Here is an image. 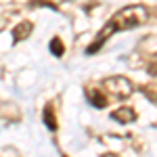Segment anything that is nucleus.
<instances>
[{
    "label": "nucleus",
    "instance_id": "7ed1b4c3",
    "mask_svg": "<svg viewBox=\"0 0 157 157\" xmlns=\"http://www.w3.org/2000/svg\"><path fill=\"white\" fill-rule=\"evenodd\" d=\"M86 97L90 101V105L97 109H105L107 107V94L103 92V90H97V88H90V90H86Z\"/></svg>",
    "mask_w": 157,
    "mask_h": 157
},
{
    "label": "nucleus",
    "instance_id": "f03ea898",
    "mask_svg": "<svg viewBox=\"0 0 157 157\" xmlns=\"http://www.w3.org/2000/svg\"><path fill=\"white\" fill-rule=\"evenodd\" d=\"M103 88L107 90L109 94H113L115 98H128L134 92V86L128 78L124 75H111L103 82Z\"/></svg>",
    "mask_w": 157,
    "mask_h": 157
},
{
    "label": "nucleus",
    "instance_id": "20e7f679",
    "mask_svg": "<svg viewBox=\"0 0 157 157\" xmlns=\"http://www.w3.org/2000/svg\"><path fill=\"white\" fill-rule=\"evenodd\" d=\"M111 117L115 121H120V124H132V121L136 120V111H134L132 107H120V109H115V111L111 113Z\"/></svg>",
    "mask_w": 157,
    "mask_h": 157
},
{
    "label": "nucleus",
    "instance_id": "39448f33",
    "mask_svg": "<svg viewBox=\"0 0 157 157\" xmlns=\"http://www.w3.org/2000/svg\"><path fill=\"white\" fill-rule=\"evenodd\" d=\"M32 29H34V25H32V21H21V23L17 25L15 29H13V42L17 44V42H21V40H25V38L32 34Z\"/></svg>",
    "mask_w": 157,
    "mask_h": 157
},
{
    "label": "nucleus",
    "instance_id": "f257e3e1",
    "mask_svg": "<svg viewBox=\"0 0 157 157\" xmlns=\"http://www.w3.org/2000/svg\"><path fill=\"white\" fill-rule=\"evenodd\" d=\"M149 19V9H147L145 4H130V6H124L121 11H117L113 17H111V21H109L101 32H98L97 40L86 48L88 55H94L98 52V48L103 46V42L107 40L109 36H113L115 32H126V29H134V27H138V25H143Z\"/></svg>",
    "mask_w": 157,
    "mask_h": 157
},
{
    "label": "nucleus",
    "instance_id": "6e6552de",
    "mask_svg": "<svg viewBox=\"0 0 157 157\" xmlns=\"http://www.w3.org/2000/svg\"><path fill=\"white\" fill-rule=\"evenodd\" d=\"M149 75H153V78H157V52L153 55V59H151V63H149Z\"/></svg>",
    "mask_w": 157,
    "mask_h": 157
},
{
    "label": "nucleus",
    "instance_id": "0eeeda50",
    "mask_svg": "<svg viewBox=\"0 0 157 157\" xmlns=\"http://www.w3.org/2000/svg\"><path fill=\"white\" fill-rule=\"evenodd\" d=\"M50 52L55 55V57H63L65 55V44H63V40L59 36H55L50 40Z\"/></svg>",
    "mask_w": 157,
    "mask_h": 157
},
{
    "label": "nucleus",
    "instance_id": "423d86ee",
    "mask_svg": "<svg viewBox=\"0 0 157 157\" xmlns=\"http://www.w3.org/2000/svg\"><path fill=\"white\" fill-rule=\"evenodd\" d=\"M44 124H46V128H48L50 132H55L57 128H59V124H57V117H55V109L50 103H46V107H44Z\"/></svg>",
    "mask_w": 157,
    "mask_h": 157
}]
</instances>
